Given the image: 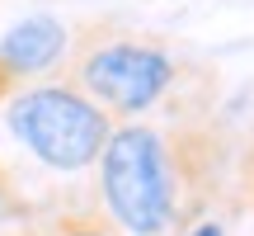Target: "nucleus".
<instances>
[{"label":"nucleus","instance_id":"obj_2","mask_svg":"<svg viewBox=\"0 0 254 236\" xmlns=\"http://www.w3.org/2000/svg\"><path fill=\"white\" fill-rule=\"evenodd\" d=\"M99 184L109 213L132 236H155L174 218V170L165 142L151 127H118L109 132L99 156Z\"/></svg>","mask_w":254,"mask_h":236},{"label":"nucleus","instance_id":"obj_3","mask_svg":"<svg viewBox=\"0 0 254 236\" xmlns=\"http://www.w3.org/2000/svg\"><path fill=\"white\" fill-rule=\"evenodd\" d=\"M174 62L141 43H109L80 62V85L113 114H141L170 90Z\"/></svg>","mask_w":254,"mask_h":236},{"label":"nucleus","instance_id":"obj_4","mask_svg":"<svg viewBox=\"0 0 254 236\" xmlns=\"http://www.w3.org/2000/svg\"><path fill=\"white\" fill-rule=\"evenodd\" d=\"M66 52V24L52 14H28L0 38V66L9 76H38Z\"/></svg>","mask_w":254,"mask_h":236},{"label":"nucleus","instance_id":"obj_1","mask_svg":"<svg viewBox=\"0 0 254 236\" xmlns=\"http://www.w3.org/2000/svg\"><path fill=\"white\" fill-rule=\"evenodd\" d=\"M5 123L28 151L52 170H85L104 156L109 118L71 85H38L9 100Z\"/></svg>","mask_w":254,"mask_h":236},{"label":"nucleus","instance_id":"obj_7","mask_svg":"<svg viewBox=\"0 0 254 236\" xmlns=\"http://www.w3.org/2000/svg\"><path fill=\"white\" fill-rule=\"evenodd\" d=\"M5 203H9V199H5V180H0V218H5Z\"/></svg>","mask_w":254,"mask_h":236},{"label":"nucleus","instance_id":"obj_5","mask_svg":"<svg viewBox=\"0 0 254 236\" xmlns=\"http://www.w3.org/2000/svg\"><path fill=\"white\" fill-rule=\"evenodd\" d=\"M62 236H109L104 227H90V222H71V227H62Z\"/></svg>","mask_w":254,"mask_h":236},{"label":"nucleus","instance_id":"obj_6","mask_svg":"<svg viewBox=\"0 0 254 236\" xmlns=\"http://www.w3.org/2000/svg\"><path fill=\"white\" fill-rule=\"evenodd\" d=\"M189 236H226V232H221V227H217V222H202V227H193Z\"/></svg>","mask_w":254,"mask_h":236}]
</instances>
